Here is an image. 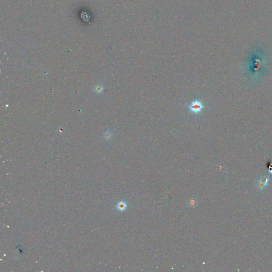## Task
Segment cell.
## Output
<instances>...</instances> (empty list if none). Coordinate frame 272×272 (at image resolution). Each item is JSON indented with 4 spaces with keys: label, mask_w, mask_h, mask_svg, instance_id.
<instances>
[{
    "label": "cell",
    "mask_w": 272,
    "mask_h": 272,
    "mask_svg": "<svg viewBox=\"0 0 272 272\" xmlns=\"http://www.w3.org/2000/svg\"><path fill=\"white\" fill-rule=\"evenodd\" d=\"M270 182V178L267 175L261 176L259 179L255 183V186L259 190H264L267 187Z\"/></svg>",
    "instance_id": "1"
},
{
    "label": "cell",
    "mask_w": 272,
    "mask_h": 272,
    "mask_svg": "<svg viewBox=\"0 0 272 272\" xmlns=\"http://www.w3.org/2000/svg\"><path fill=\"white\" fill-rule=\"evenodd\" d=\"M204 107L203 103L202 101L199 100H196L192 102L191 104L189 106V109L191 112L198 114L202 112Z\"/></svg>",
    "instance_id": "2"
},
{
    "label": "cell",
    "mask_w": 272,
    "mask_h": 272,
    "mask_svg": "<svg viewBox=\"0 0 272 272\" xmlns=\"http://www.w3.org/2000/svg\"><path fill=\"white\" fill-rule=\"evenodd\" d=\"M127 207H128L127 203L126 201H123V200H121V201L118 202L116 206V209L120 212H123L126 211Z\"/></svg>",
    "instance_id": "3"
},
{
    "label": "cell",
    "mask_w": 272,
    "mask_h": 272,
    "mask_svg": "<svg viewBox=\"0 0 272 272\" xmlns=\"http://www.w3.org/2000/svg\"><path fill=\"white\" fill-rule=\"evenodd\" d=\"M113 133L110 130H107L103 134V138L106 141H110L113 138Z\"/></svg>",
    "instance_id": "4"
},
{
    "label": "cell",
    "mask_w": 272,
    "mask_h": 272,
    "mask_svg": "<svg viewBox=\"0 0 272 272\" xmlns=\"http://www.w3.org/2000/svg\"><path fill=\"white\" fill-rule=\"evenodd\" d=\"M104 88L103 87V85L102 84H98L96 86H95L94 88V90L95 92H96V93H98V94L102 93L104 92Z\"/></svg>",
    "instance_id": "5"
},
{
    "label": "cell",
    "mask_w": 272,
    "mask_h": 272,
    "mask_svg": "<svg viewBox=\"0 0 272 272\" xmlns=\"http://www.w3.org/2000/svg\"><path fill=\"white\" fill-rule=\"evenodd\" d=\"M188 205L190 207H195L198 205V203L196 200L194 198H191L189 199L188 202Z\"/></svg>",
    "instance_id": "6"
}]
</instances>
